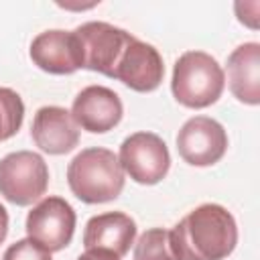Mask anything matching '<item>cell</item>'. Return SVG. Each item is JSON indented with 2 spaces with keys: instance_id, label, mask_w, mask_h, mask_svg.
<instances>
[{
  "instance_id": "5b68a950",
  "label": "cell",
  "mask_w": 260,
  "mask_h": 260,
  "mask_svg": "<svg viewBox=\"0 0 260 260\" xmlns=\"http://www.w3.org/2000/svg\"><path fill=\"white\" fill-rule=\"evenodd\" d=\"M73 32L81 49V61H83L81 69H89L106 77L114 75L122 53L126 51L128 43L134 39V35H130L128 30L102 20L83 22Z\"/></svg>"
},
{
  "instance_id": "2e32d148",
  "label": "cell",
  "mask_w": 260,
  "mask_h": 260,
  "mask_svg": "<svg viewBox=\"0 0 260 260\" xmlns=\"http://www.w3.org/2000/svg\"><path fill=\"white\" fill-rule=\"evenodd\" d=\"M24 120V102L22 98L10 89L0 87V142L12 138Z\"/></svg>"
},
{
  "instance_id": "9a60e30c",
  "label": "cell",
  "mask_w": 260,
  "mask_h": 260,
  "mask_svg": "<svg viewBox=\"0 0 260 260\" xmlns=\"http://www.w3.org/2000/svg\"><path fill=\"white\" fill-rule=\"evenodd\" d=\"M134 260H177L171 248V236L165 228L146 230L134 244Z\"/></svg>"
},
{
  "instance_id": "7c38bea8",
  "label": "cell",
  "mask_w": 260,
  "mask_h": 260,
  "mask_svg": "<svg viewBox=\"0 0 260 260\" xmlns=\"http://www.w3.org/2000/svg\"><path fill=\"white\" fill-rule=\"evenodd\" d=\"M30 136L43 152L67 154L79 144V126L69 110L61 106H43L32 118Z\"/></svg>"
},
{
  "instance_id": "30bf717a",
  "label": "cell",
  "mask_w": 260,
  "mask_h": 260,
  "mask_svg": "<svg viewBox=\"0 0 260 260\" xmlns=\"http://www.w3.org/2000/svg\"><path fill=\"white\" fill-rule=\"evenodd\" d=\"M162 77H165V63L160 53L150 43H144L136 37L128 43L112 75V79H118L126 87L140 93L154 91L160 85Z\"/></svg>"
},
{
  "instance_id": "5bb4252c",
  "label": "cell",
  "mask_w": 260,
  "mask_h": 260,
  "mask_svg": "<svg viewBox=\"0 0 260 260\" xmlns=\"http://www.w3.org/2000/svg\"><path fill=\"white\" fill-rule=\"evenodd\" d=\"M228 83L234 98L248 106L260 104V45L244 43L228 57Z\"/></svg>"
},
{
  "instance_id": "8992f818",
  "label": "cell",
  "mask_w": 260,
  "mask_h": 260,
  "mask_svg": "<svg viewBox=\"0 0 260 260\" xmlns=\"http://www.w3.org/2000/svg\"><path fill=\"white\" fill-rule=\"evenodd\" d=\"M118 160L122 171L140 185L160 183L171 169V154L165 140L154 132H134L120 144Z\"/></svg>"
},
{
  "instance_id": "ac0fdd59",
  "label": "cell",
  "mask_w": 260,
  "mask_h": 260,
  "mask_svg": "<svg viewBox=\"0 0 260 260\" xmlns=\"http://www.w3.org/2000/svg\"><path fill=\"white\" fill-rule=\"evenodd\" d=\"M77 260H122V258L116 256V254H112V252H108V250H95V248H91V250H85L83 254H79Z\"/></svg>"
},
{
  "instance_id": "e0dca14e",
  "label": "cell",
  "mask_w": 260,
  "mask_h": 260,
  "mask_svg": "<svg viewBox=\"0 0 260 260\" xmlns=\"http://www.w3.org/2000/svg\"><path fill=\"white\" fill-rule=\"evenodd\" d=\"M2 260H53V258H51V252L45 250L41 244L32 242L30 238H24L10 244Z\"/></svg>"
},
{
  "instance_id": "8fae6325",
  "label": "cell",
  "mask_w": 260,
  "mask_h": 260,
  "mask_svg": "<svg viewBox=\"0 0 260 260\" xmlns=\"http://www.w3.org/2000/svg\"><path fill=\"white\" fill-rule=\"evenodd\" d=\"M32 63L53 75H69L83 67L79 41L73 30H45L37 35L28 51Z\"/></svg>"
},
{
  "instance_id": "7a4b0ae2",
  "label": "cell",
  "mask_w": 260,
  "mask_h": 260,
  "mask_svg": "<svg viewBox=\"0 0 260 260\" xmlns=\"http://www.w3.org/2000/svg\"><path fill=\"white\" fill-rule=\"evenodd\" d=\"M124 171L118 154L110 148L91 146L73 156L67 167V183L71 193L83 203L114 201L124 189Z\"/></svg>"
},
{
  "instance_id": "d6986e66",
  "label": "cell",
  "mask_w": 260,
  "mask_h": 260,
  "mask_svg": "<svg viewBox=\"0 0 260 260\" xmlns=\"http://www.w3.org/2000/svg\"><path fill=\"white\" fill-rule=\"evenodd\" d=\"M6 236H8V211L0 203V244L6 240Z\"/></svg>"
},
{
  "instance_id": "52a82bcc",
  "label": "cell",
  "mask_w": 260,
  "mask_h": 260,
  "mask_svg": "<svg viewBox=\"0 0 260 260\" xmlns=\"http://www.w3.org/2000/svg\"><path fill=\"white\" fill-rule=\"evenodd\" d=\"M75 209L69 201L57 195L41 199L26 215V236L49 252H59L69 246L75 232Z\"/></svg>"
},
{
  "instance_id": "3957f363",
  "label": "cell",
  "mask_w": 260,
  "mask_h": 260,
  "mask_svg": "<svg viewBox=\"0 0 260 260\" xmlns=\"http://www.w3.org/2000/svg\"><path fill=\"white\" fill-rule=\"evenodd\" d=\"M225 87L221 65L205 51H185L175 67L171 91L175 100L191 110H201L215 104Z\"/></svg>"
},
{
  "instance_id": "ba28073f",
  "label": "cell",
  "mask_w": 260,
  "mask_h": 260,
  "mask_svg": "<svg viewBox=\"0 0 260 260\" xmlns=\"http://www.w3.org/2000/svg\"><path fill=\"white\" fill-rule=\"evenodd\" d=\"M177 150L181 158L193 167H211L219 162L228 150V132L209 116H193L177 134Z\"/></svg>"
},
{
  "instance_id": "9c48e42d",
  "label": "cell",
  "mask_w": 260,
  "mask_h": 260,
  "mask_svg": "<svg viewBox=\"0 0 260 260\" xmlns=\"http://www.w3.org/2000/svg\"><path fill=\"white\" fill-rule=\"evenodd\" d=\"M71 116L79 128L91 134H104L120 124L124 106L114 89L106 85H87L75 95Z\"/></svg>"
},
{
  "instance_id": "6da1fadb",
  "label": "cell",
  "mask_w": 260,
  "mask_h": 260,
  "mask_svg": "<svg viewBox=\"0 0 260 260\" xmlns=\"http://www.w3.org/2000/svg\"><path fill=\"white\" fill-rule=\"evenodd\" d=\"M177 260H225L238 244L234 215L219 203H203L169 230Z\"/></svg>"
},
{
  "instance_id": "277c9868",
  "label": "cell",
  "mask_w": 260,
  "mask_h": 260,
  "mask_svg": "<svg viewBox=\"0 0 260 260\" xmlns=\"http://www.w3.org/2000/svg\"><path fill=\"white\" fill-rule=\"evenodd\" d=\"M49 187V167L32 150H16L0 160V195L20 207L39 201Z\"/></svg>"
},
{
  "instance_id": "4fadbf2b",
  "label": "cell",
  "mask_w": 260,
  "mask_h": 260,
  "mask_svg": "<svg viewBox=\"0 0 260 260\" xmlns=\"http://www.w3.org/2000/svg\"><path fill=\"white\" fill-rule=\"evenodd\" d=\"M136 238V221L122 211H106L93 215L83 230L85 250H108L116 256H124Z\"/></svg>"
}]
</instances>
